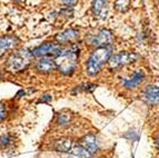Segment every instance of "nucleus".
<instances>
[{"instance_id": "423d86ee", "label": "nucleus", "mask_w": 159, "mask_h": 158, "mask_svg": "<svg viewBox=\"0 0 159 158\" xmlns=\"http://www.w3.org/2000/svg\"><path fill=\"white\" fill-rule=\"evenodd\" d=\"M61 47L59 44L46 42L31 50L34 57H45V56H58L61 53Z\"/></svg>"}, {"instance_id": "412c9836", "label": "nucleus", "mask_w": 159, "mask_h": 158, "mask_svg": "<svg viewBox=\"0 0 159 158\" xmlns=\"http://www.w3.org/2000/svg\"><path fill=\"white\" fill-rule=\"evenodd\" d=\"M52 99L50 95H45V96H41V98L39 99L38 103H49L50 100Z\"/></svg>"}, {"instance_id": "9d476101", "label": "nucleus", "mask_w": 159, "mask_h": 158, "mask_svg": "<svg viewBox=\"0 0 159 158\" xmlns=\"http://www.w3.org/2000/svg\"><path fill=\"white\" fill-rule=\"evenodd\" d=\"M143 79H145V74H143V70H137L135 71L133 75L128 78H124L121 80V84L122 86L127 89H135L137 88L141 82L143 81Z\"/></svg>"}, {"instance_id": "6e6552de", "label": "nucleus", "mask_w": 159, "mask_h": 158, "mask_svg": "<svg viewBox=\"0 0 159 158\" xmlns=\"http://www.w3.org/2000/svg\"><path fill=\"white\" fill-rule=\"evenodd\" d=\"M19 45V39L15 36H2L0 37V58L7 53L13 50Z\"/></svg>"}, {"instance_id": "f257e3e1", "label": "nucleus", "mask_w": 159, "mask_h": 158, "mask_svg": "<svg viewBox=\"0 0 159 158\" xmlns=\"http://www.w3.org/2000/svg\"><path fill=\"white\" fill-rule=\"evenodd\" d=\"M32 58H34V55L29 50H17L9 56L8 60L6 63V70L13 75L22 72L30 66Z\"/></svg>"}, {"instance_id": "2eb2a0df", "label": "nucleus", "mask_w": 159, "mask_h": 158, "mask_svg": "<svg viewBox=\"0 0 159 158\" xmlns=\"http://www.w3.org/2000/svg\"><path fill=\"white\" fill-rule=\"evenodd\" d=\"M70 153L76 158H91V154L86 148L82 147L81 145L74 146L72 149L70 150Z\"/></svg>"}, {"instance_id": "20e7f679", "label": "nucleus", "mask_w": 159, "mask_h": 158, "mask_svg": "<svg viewBox=\"0 0 159 158\" xmlns=\"http://www.w3.org/2000/svg\"><path fill=\"white\" fill-rule=\"evenodd\" d=\"M114 41V35L108 29H101L88 37V44L95 48L108 47Z\"/></svg>"}, {"instance_id": "a211bd4d", "label": "nucleus", "mask_w": 159, "mask_h": 158, "mask_svg": "<svg viewBox=\"0 0 159 158\" xmlns=\"http://www.w3.org/2000/svg\"><path fill=\"white\" fill-rule=\"evenodd\" d=\"M95 88H96V85L88 82V84H82V85H80V86H78V87H76L75 90H77V92H80V91L90 92V91H93Z\"/></svg>"}, {"instance_id": "dca6fc26", "label": "nucleus", "mask_w": 159, "mask_h": 158, "mask_svg": "<svg viewBox=\"0 0 159 158\" xmlns=\"http://www.w3.org/2000/svg\"><path fill=\"white\" fill-rule=\"evenodd\" d=\"M13 142V138L11 135H3V136H1L0 137V147L3 148V149H6V148H8L9 146L12 144Z\"/></svg>"}, {"instance_id": "f3484780", "label": "nucleus", "mask_w": 159, "mask_h": 158, "mask_svg": "<svg viewBox=\"0 0 159 158\" xmlns=\"http://www.w3.org/2000/svg\"><path fill=\"white\" fill-rule=\"evenodd\" d=\"M69 121H70V116H69L68 114H58V116H57V124L59 126H66V125L69 124Z\"/></svg>"}, {"instance_id": "aec40b11", "label": "nucleus", "mask_w": 159, "mask_h": 158, "mask_svg": "<svg viewBox=\"0 0 159 158\" xmlns=\"http://www.w3.org/2000/svg\"><path fill=\"white\" fill-rule=\"evenodd\" d=\"M7 117V109L2 103H0V123H2Z\"/></svg>"}, {"instance_id": "4be33fe9", "label": "nucleus", "mask_w": 159, "mask_h": 158, "mask_svg": "<svg viewBox=\"0 0 159 158\" xmlns=\"http://www.w3.org/2000/svg\"><path fill=\"white\" fill-rule=\"evenodd\" d=\"M78 0H61V2L65 3L66 6H68V7H71V6H75L76 3H77Z\"/></svg>"}, {"instance_id": "f8f14e48", "label": "nucleus", "mask_w": 159, "mask_h": 158, "mask_svg": "<svg viewBox=\"0 0 159 158\" xmlns=\"http://www.w3.org/2000/svg\"><path fill=\"white\" fill-rule=\"evenodd\" d=\"M78 37H79V31L77 29H66L57 35L56 40L59 45H60V44H66V42L74 41Z\"/></svg>"}, {"instance_id": "5701e85b", "label": "nucleus", "mask_w": 159, "mask_h": 158, "mask_svg": "<svg viewBox=\"0 0 159 158\" xmlns=\"http://www.w3.org/2000/svg\"><path fill=\"white\" fill-rule=\"evenodd\" d=\"M158 147H159V138H158Z\"/></svg>"}, {"instance_id": "6ab92c4d", "label": "nucleus", "mask_w": 159, "mask_h": 158, "mask_svg": "<svg viewBox=\"0 0 159 158\" xmlns=\"http://www.w3.org/2000/svg\"><path fill=\"white\" fill-rule=\"evenodd\" d=\"M128 5H129L128 0H117L115 2V8L118 11H126L128 8Z\"/></svg>"}, {"instance_id": "9b49d317", "label": "nucleus", "mask_w": 159, "mask_h": 158, "mask_svg": "<svg viewBox=\"0 0 159 158\" xmlns=\"http://www.w3.org/2000/svg\"><path fill=\"white\" fill-rule=\"evenodd\" d=\"M80 145L84 148H86L91 155L97 153L99 149L97 138H96L93 134H88V135H86V136H84V137L81 138V144H80Z\"/></svg>"}, {"instance_id": "4468645a", "label": "nucleus", "mask_w": 159, "mask_h": 158, "mask_svg": "<svg viewBox=\"0 0 159 158\" xmlns=\"http://www.w3.org/2000/svg\"><path fill=\"white\" fill-rule=\"evenodd\" d=\"M107 8V0H93L91 9H93V16L97 18L103 17Z\"/></svg>"}, {"instance_id": "0eeeda50", "label": "nucleus", "mask_w": 159, "mask_h": 158, "mask_svg": "<svg viewBox=\"0 0 159 158\" xmlns=\"http://www.w3.org/2000/svg\"><path fill=\"white\" fill-rule=\"evenodd\" d=\"M141 99L149 106L159 105V86H147L141 92Z\"/></svg>"}, {"instance_id": "7ed1b4c3", "label": "nucleus", "mask_w": 159, "mask_h": 158, "mask_svg": "<svg viewBox=\"0 0 159 158\" xmlns=\"http://www.w3.org/2000/svg\"><path fill=\"white\" fill-rule=\"evenodd\" d=\"M78 51L75 49L62 50L58 56H56L55 63H56V69L65 76H70L75 72L78 65Z\"/></svg>"}, {"instance_id": "39448f33", "label": "nucleus", "mask_w": 159, "mask_h": 158, "mask_svg": "<svg viewBox=\"0 0 159 158\" xmlns=\"http://www.w3.org/2000/svg\"><path fill=\"white\" fill-rule=\"evenodd\" d=\"M137 59H138V56L135 53L121 51V53L111 56L108 61V65L110 69H118V68H121V67L127 66L129 63H135Z\"/></svg>"}, {"instance_id": "1a4fd4ad", "label": "nucleus", "mask_w": 159, "mask_h": 158, "mask_svg": "<svg viewBox=\"0 0 159 158\" xmlns=\"http://www.w3.org/2000/svg\"><path fill=\"white\" fill-rule=\"evenodd\" d=\"M36 69L41 74H50L56 69V63L50 56L40 57L36 63Z\"/></svg>"}, {"instance_id": "ddd939ff", "label": "nucleus", "mask_w": 159, "mask_h": 158, "mask_svg": "<svg viewBox=\"0 0 159 158\" xmlns=\"http://www.w3.org/2000/svg\"><path fill=\"white\" fill-rule=\"evenodd\" d=\"M72 142L70 138H60L55 140L52 144V149L60 153H69L72 149Z\"/></svg>"}, {"instance_id": "f03ea898", "label": "nucleus", "mask_w": 159, "mask_h": 158, "mask_svg": "<svg viewBox=\"0 0 159 158\" xmlns=\"http://www.w3.org/2000/svg\"><path fill=\"white\" fill-rule=\"evenodd\" d=\"M111 57V48L99 47L93 50V53L86 63V71L89 76H96L101 70L105 63H107Z\"/></svg>"}]
</instances>
